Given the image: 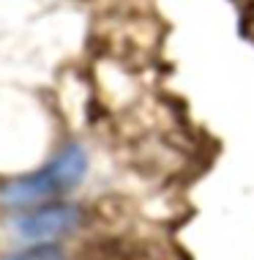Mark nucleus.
<instances>
[{"mask_svg": "<svg viewBox=\"0 0 254 260\" xmlns=\"http://www.w3.org/2000/svg\"><path fill=\"white\" fill-rule=\"evenodd\" d=\"M88 173V153L82 145H66L58 156L41 170L11 178L9 184L0 186V203L9 208H41L55 203V198L71 192L82 184Z\"/></svg>", "mask_w": 254, "mask_h": 260, "instance_id": "nucleus-1", "label": "nucleus"}, {"mask_svg": "<svg viewBox=\"0 0 254 260\" xmlns=\"http://www.w3.org/2000/svg\"><path fill=\"white\" fill-rule=\"evenodd\" d=\"M80 224V208L68 203H49L41 208H30L27 214L17 216L14 228L30 244H52L55 238L68 236Z\"/></svg>", "mask_w": 254, "mask_h": 260, "instance_id": "nucleus-2", "label": "nucleus"}, {"mask_svg": "<svg viewBox=\"0 0 254 260\" xmlns=\"http://www.w3.org/2000/svg\"><path fill=\"white\" fill-rule=\"evenodd\" d=\"M3 260H66V257H63V252L58 247H52V244H30L27 249L17 252V255H9Z\"/></svg>", "mask_w": 254, "mask_h": 260, "instance_id": "nucleus-3", "label": "nucleus"}]
</instances>
